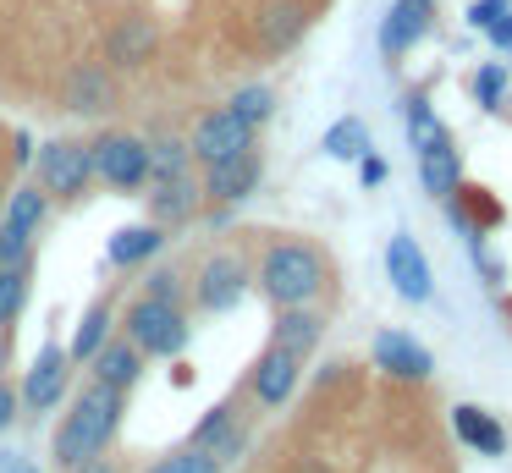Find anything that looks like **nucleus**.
Returning a JSON list of instances; mask_svg holds the SVG:
<instances>
[{
    "mask_svg": "<svg viewBox=\"0 0 512 473\" xmlns=\"http://www.w3.org/2000/svg\"><path fill=\"white\" fill-rule=\"evenodd\" d=\"M12 418H17V391H12L6 380H0V435L12 429Z\"/></svg>",
    "mask_w": 512,
    "mask_h": 473,
    "instance_id": "obj_37",
    "label": "nucleus"
},
{
    "mask_svg": "<svg viewBox=\"0 0 512 473\" xmlns=\"http://www.w3.org/2000/svg\"><path fill=\"white\" fill-rule=\"evenodd\" d=\"M188 446H199V451H210L215 462H232L237 451L248 446V435H243V424H237V407L232 402H221V407H210V413L199 418V429H193V440Z\"/></svg>",
    "mask_w": 512,
    "mask_h": 473,
    "instance_id": "obj_10",
    "label": "nucleus"
},
{
    "mask_svg": "<svg viewBox=\"0 0 512 473\" xmlns=\"http://www.w3.org/2000/svg\"><path fill=\"white\" fill-rule=\"evenodd\" d=\"M127 341L149 358H171V352L188 347V319L177 303H155V297H138L127 308Z\"/></svg>",
    "mask_w": 512,
    "mask_h": 473,
    "instance_id": "obj_3",
    "label": "nucleus"
},
{
    "mask_svg": "<svg viewBox=\"0 0 512 473\" xmlns=\"http://www.w3.org/2000/svg\"><path fill=\"white\" fill-rule=\"evenodd\" d=\"M358 176H364V187L386 182V160H380V154H358Z\"/></svg>",
    "mask_w": 512,
    "mask_h": 473,
    "instance_id": "obj_36",
    "label": "nucleus"
},
{
    "mask_svg": "<svg viewBox=\"0 0 512 473\" xmlns=\"http://www.w3.org/2000/svg\"><path fill=\"white\" fill-rule=\"evenodd\" d=\"M94 165H89V143H50L45 154H39V182H45V193H61V198H78L83 187H89Z\"/></svg>",
    "mask_w": 512,
    "mask_h": 473,
    "instance_id": "obj_7",
    "label": "nucleus"
},
{
    "mask_svg": "<svg viewBox=\"0 0 512 473\" xmlns=\"http://www.w3.org/2000/svg\"><path fill=\"white\" fill-rule=\"evenodd\" d=\"M325 154H331V160H358V154H369V127L358 116L336 121V127L325 132Z\"/></svg>",
    "mask_w": 512,
    "mask_h": 473,
    "instance_id": "obj_24",
    "label": "nucleus"
},
{
    "mask_svg": "<svg viewBox=\"0 0 512 473\" xmlns=\"http://www.w3.org/2000/svg\"><path fill=\"white\" fill-rule=\"evenodd\" d=\"M89 363H94V380L111 385V391H127V385L144 374V352H138L133 341H105Z\"/></svg>",
    "mask_w": 512,
    "mask_h": 473,
    "instance_id": "obj_18",
    "label": "nucleus"
},
{
    "mask_svg": "<svg viewBox=\"0 0 512 473\" xmlns=\"http://www.w3.org/2000/svg\"><path fill=\"white\" fill-rule=\"evenodd\" d=\"M188 149H193V160L221 165V160H232V154L254 149V127H248V121L237 116L232 105H226V110H210V116H204L199 127H193Z\"/></svg>",
    "mask_w": 512,
    "mask_h": 473,
    "instance_id": "obj_5",
    "label": "nucleus"
},
{
    "mask_svg": "<svg viewBox=\"0 0 512 473\" xmlns=\"http://www.w3.org/2000/svg\"><path fill=\"white\" fill-rule=\"evenodd\" d=\"M452 429H457V440H463V446L479 451V457H501V451H507V435H501V424H496L490 413H479L474 402L452 407Z\"/></svg>",
    "mask_w": 512,
    "mask_h": 473,
    "instance_id": "obj_19",
    "label": "nucleus"
},
{
    "mask_svg": "<svg viewBox=\"0 0 512 473\" xmlns=\"http://www.w3.org/2000/svg\"><path fill=\"white\" fill-rule=\"evenodd\" d=\"M144 297H155V303H177V275L171 270H155L149 275V292Z\"/></svg>",
    "mask_w": 512,
    "mask_h": 473,
    "instance_id": "obj_35",
    "label": "nucleus"
},
{
    "mask_svg": "<svg viewBox=\"0 0 512 473\" xmlns=\"http://www.w3.org/2000/svg\"><path fill=\"white\" fill-rule=\"evenodd\" d=\"M485 33H490V39H496V44H501V50H507V44H512V11H501V17H496V22H490V28H485Z\"/></svg>",
    "mask_w": 512,
    "mask_h": 473,
    "instance_id": "obj_38",
    "label": "nucleus"
},
{
    "mask_svg": "<svg viewBox=\"0 0 512 473\" xmlns=\"http://www.w3.org/2000/svg\"><path fill=\"white\" fill-rule=\"evenodd\" d=\"M28 237H34V231L0 226V264H28Z\"/></svg>",
    "mask_w": 512,
    "mask_h": 473,
    "instance_id": "obj_33",
    "label": "nucleus"
},
{
    "mask_svg": "<svg viewBox=\"0 0 512 473\" xmlns=\"http://www.w3.org/2000/svg\"><path fill=\"white\" fill-rule=\"evenodd\" d=\"M67 105L78 110V116L111 105V77H105V66H78V72L67 77Z\"/></svg>",
    "mask_w": 512,
    "mask_h": 473,
    "instance_id": "obj_21",
    "label": "nucleus"
},
{
    "mask_svg": "<svg viewBox=\"0 0 512 473\" xmlns=\"http://www.w3.org/2000/svg\"><path fill=\"white\" fill-rule=\"evenodd\" d=\"M501 88H507V72L501 66H479V77H474V99L485 110H496L501 105Z\"/></svg>",
    "mask_w": 512,
    "mask_h": 473,
    "instance_id": "obj_32",
    "label": "nucleus"
},
{
    "mask_svg": "<svg viewBox=\"0 0 512 473\" xmlns=\"http://www.w3.org/2000/svg\"><path fill=\"white\" fill-rule=\"evenodd\" d=\"M111 325H116V319H111V308H105V303H94L89 314L78 319V336H72V347H67V352H72V363H78V358L89 363L94 352H100L105 341H111Z\"/></svg>",
    "mask_w": 512,
    "mask_h": 473,
    "instance_id": "obj_23",
    "label": "nucleus"
},
{
    "mask_svg": "<svg viewBox=\"0 0 512 473\" xmlns=\"http://www.w3.org/2000/svg\"><path fill=\"white\" fill-rule=\"evenodd\" d=\"M116 424H122V391H111V385L94 380L89 391L72 402V413L61 418V429H56V462H61V468H78L83 457L105 451V440L116 435Z\"/></svg>",
    "mask_w": 512,
    "mask_h": 473,
    "instance_id": "obj_1",
    "label": "nucleus"
},
{
    "mask_svg": "<svg viewBox=\"0 0 512 473\" xmlns=\"http://www.w3.org/2000/svg\"><path fill=\"white\" fill-rule=\"evenodd\" d=\"M501 11H512V0H474V6H468V22H474V28H490Z\"/></svg>",
    "mask_w": 512,
    "mask_h": 473,
    "instance_id": "obj_34",
    "label": "nucleus"
},
{
    "mask_svg": "<svg viewBox=\"0 0 512 473\" xmlns=\"http://www.w3.org/2000/svg\"><path fill=\"white\" fill-rule=\"evenodd\" d=\"M45 220V187H17L12 204L0 209V226H17V231H34Z\"/></svg>",
    "mask_w": 512,
    "mask_h": 473,
    "instance_id": "obj_26",
    "label": "nucleus"
},
{
    "mask_svg": "<svg viewBox=\"0 0 512 473\" xmlns=\"http://www.w3.org/2000/svg\"><path fill=\"white\" fill-rule=\"evenodd\" d=\"M149 473H221V462H215L210 451L188 446V451H177V457H160Z\"/></svg>",
    "mask_w": 512,
    "mask_h": 473,
    "instance_id": "obj_31",
    "label": "nucleus"
},
{
    "mask_svg": "<svg viewBox=\"0 0 512 473\" xmlns=\"http://www.w3.org/2000/svg\"><path fill=\"white\" fill-rule=\"evenodd\" d=\"M408 138H413V149H435V143H446V127H441V116L430 110V99H408Z\"/></svg>",
    "mask_w": 512,
    "mask_h": 473,
    "instance_id": "obj_28",
    "label": "nucleus"
},
{
    "mask_svg": "<svg viewBox=\"0 0 512 473\" xmlns=\"http://www.w3.org/2000/svg\"><path fill=\"white\" fill-rule=\"evenodd\" d=\"M254 187H259V154L254 149L210 165V176H204V193H210L215 204H237V198H248Z\"/></svg>",
    "mask_w": 512,
    "mask_h": 473,
    "instance_id": "obj_13",
    "label": "nucleus"
},
{
    "mask_svg": "<svg viewBox=\"0 0 512 473\" xmlns=\"http://www.w3.org/2000/svg\"><path fill=\"white\" fill-rule=\"evenodd\" d=\"M303 33V11L298 6H270L265 22H259V39L270 44V50H281V44H292Z\"/></svg>",
    "mask_w": 512,
    "mask_h": 473,
    "instance_id": "obj_29",
    "label": "nucleus"
},
{
    "mask_svg": "<svg viewBox=\"0 0 512 473\" xmlns=\"http://www.w3.org/2000/svg\"><path fill=\"white\" fill-rule=\"evenodd\" d=\"M160 226L155 220H138V226H122L116 231L111 242H105V264H111V270H133V264H149L160 253Z\"/></svg>",
    "mask_w": 512,
    "mask_h": 473,
    "instance_id": "obj_16",
    "label": "nucleus"
},
{
    "mask_svg": "<svg viewBox=\"0 0 512 473\" xmlns=\"http://www.w3.org/2000/svg\"><path fill=\"white\" fill-rule=\"evenodd\" d=\"M155 44H160V33L149 17H122L105 33V55H111L116 66H144L149 55H155Z\"/></svg>",
    "mask_w": 512,
    "mask_h": 473,
    "instance_id": "obj_15",
    "label": "nucleus"
},
{
    "mask_svg": "<svg viewBox=\"0 0 512 473\" xmlns=\"http://www.w3.org/2000/svg\"><path fill=\"white\" fill-rule=\"evenodd\" d=\"M276 347H287V352H314L320 347V319L309 314V308H281V319H276Z\"/></svg>",
    "mask_w": 512,
    "mask_h": 473,
    "instance_id": "obj_22",
    "label": "nucleus"
},
{
    "mask_svg": "<svg viewBox=\"0 0 512 473\" xmlns=\"http://www.w3.org/2000/svg\"><path fill=\"white\" fill-rule=\"evenodd\" d=\"M12 154H17V160H28V154H34V138H28V132H17V143H12Z\"/></svg>",
    "mask_w": 512,
    "mask_h": 473,
    "instance_id": "obj_40",
    "label": "nucleus"
},
{
    "mask_svg": "<svg viewBox=\"0 0 512 473\" xmlns=\"http://www.w3.org/2000/svg\"><path fill=\"white\" fill-rule=\"evenodd\" d=\"M419 182L430 198H452L457 182H463V160H457L452 143H435V149L419 154Z\"/></svg>",
    "mask_w": 512,
    "mask_h": 473,
    "instance_id": "obj_20",
    "label": "nucleus"
},
{
    "mask_svg": "<svg viewBox=\"0 0 512 473\" xmlns=\"http://www.w3.org/2000/svg\"><path fill=\"white\" fill-rule=\"evenodd\" d=\"M28 308V264H0V325Z\"/></svg>",
    "mask_w": 512,
    "mask_h": 473,
    "instance_id": "obj_27",
    "label": "nucleus"
},
{
    "mask_svg": "<svg viewBox=\"0 0 512 473\" xmlns=\"http://www.w3.org/2000/svg\"><path fill=\"white\" fill-rule=\"evenodd\" d=\"M430 17H435V0H397L391 17L380 22V50L402 55L408 44H419L424 33H430Z\"/></svg>",
    "mask_w": 512,
    "mask_h": 473,
    "instance_id": "obj_12",
    "label": "nucleus"
},
{
    "mask_svg": "<svg viewBox=\"0 0 512 473\" xmlns=\"http://www.w3.org/2000/svg\"><path fill=\"white\" fill-rule=\"evenodd\" d=\"M193 209H199V187L188 182V171L160 176L155 193H149V215H155V226H177V220H188Z\"/></svg>",
    "mask_w": 512,
    "mask_h": 473,
    "instance_id": "obj_17",
    "label": "nucleus"
},
{
    "mask_svg": "<svg viewBox=\"0 0 512 473\" xmlns=\"http://www.w3.org/2000/svg\"><path fill=\"white\" fill-rule=\"evenodd\" d=\"M375 363L386 374H397V380H430L435 374V358L402 330H380L375 336Z\"/></svg>",
    "mask_w": 512,
    "mask_h": 473,
    "instance_id": "obj_9",
    "label": "nucleus"
},
{
    "mask_svg": "<svg viewBox=\"0 0 512 473\" xmlns=\"http://www.w3.org/2000/svg\"><path fill=\"white\" fill-rule=\"evenodd\" d=\"M144 149H149V182H160V176H182L188 160H193V149L182 138H155V143H144Z\"/></svg>",
    "mask_w": 512,
    "mask_h": 473,
    "instance_id": "obj_25",
    "label": "nucleus"
},
{
    "mask_svg": "<svg viewBox=\"0 0 512 473\" xmlns=\"http://www.w3.org/2000/svg\"><path fill=\"white\" fill-rule=\"evenodd\" d=\"M298 352H287V347H270L265 358L254 363V396L265 407H281L292 396V385H298Z\"/></svg>",
    "mask_w": 512,
    "mask_h": 473,
    "instance_id": "obj_14",
    "label": "nucleus"
},
{
    "mask_svg": "<svg viewBox=\"0 0 512 473\" xmlns=\"http://www.w3.org/2000/svg\"><path fill=\"white\" fill-rule=\"evenodd\" d=\"M0 209H6V193H0Z\"/></svg>",
    "mask_w": 512,
    "mask_h": 473,
    "instance_id": "obj_43",
    "label": "nucleus"
},
{
    "mask_svg": "<svg viewBox=\"0 0 512 473\" xmlns=\"http://www.w3.org/2000/svg\"><path fill=\"white\" fill-rule=\"evenodd\" d=\"M232 110L248 121V127H259V121H270V110H276V94H270L265 83H248L232 94Z\"/></svg>",
    "mask_w": 512,
    "mask_h": 473,
    "instance_id": "obj_30",
    "label": "nucleus"
},
{
    "mask_svg": "<svg viewBox=\"0 0 512 473\" xmlns=\"http://www.w3.org/2000/svg\"><path fill=\"white\" fill-rule=\"evenodd\" d=\"M67 380H72V352L61 347V341H50V347H39V358L28 363V374H23V402L34 407V413H45V407L61 402Z\"/></svg>",
    "mask_w": 512,
    "mask_h": 473,
    "instance_id": "obj_6",
    "label": "nucleus"
},
{
    "mask_svg": "<svg viewBox=\"0 0 512 473\" xmlns=\"http://www.w3.org/2000/svg\"><path fill=\"white\" fill-rule=\"evenodd\" d=\"M89 165H94V176L111 182V187H144L149 182V149L133 132H105V138H94Z\"/></svg>",
    "mask_w": 512,
    "mask_h": 473,
    "instance_id": "obj_4",
    "label": "nucleus"
},
{
    "mask_svg": "<svg viewBox=\"0 0 512 473\" xmlns=\"http://www.w3.org/2000/svg\"><path fill=\"white\" fill-rule=\"evenodd\" d=\"M0 473H34V468H17L12 457H0Z\"/></svg>",
    "mask_w": 512,
    "mask_h": 473,
    "instance_id": "obj_42",
    "label": "nucleus"
},
{
    "mask_svg": "<svg viewBox=\"0 0 512 473\" xmlns=\"http://www.w3.org/2000/svg\"><path fill=\"white\" fill-rule=\"evenodd\" d=\"M386 275L408 303H424V297H430V259L419 253V242H413L408 231H397V237L386 242Z\"/></svg>",
    "mask_w": 512,
    "mask_h": 473,
    "instance_id": "obj_8",
    "label": "nucleus"
},
{
    "mask_svg": "<svg viewBox=\"0 0 512 473\" xmlns=\"http://www.w3.org/2000/svg\"><path fill=\"white\" fill-rule=\"evenodd\" d=\"M6 358H12V341H6V330H0V369H6Z\"/></svg>",
    "mask_w": 512,
    "mask_h": 473,
    "instance_id": "obj_41",
    "label": "nucleus"
},
{
    "mask_svg": "<svg viewBox=\"0 0 512 473\" xmlns=\"http://www.w3.org/2000/svg\"><path fill=\"white\" fill-rule=\"evenodd\" d=\"M248 292V275L237 259H210L199 270V308H210V314H226V308H237Z\"/></svg>",
    "mask_w": 512,
    "mask_h": 473,
    "instance_id": "obj_11",
    "label": "nucleus"
},
{
    "mask_svg": "<svg viewBox=\"0 0 512 473\" xmlns=\"http://www.w3.org/2000/svg\"><path fill=\"white\" fill-rule=\"evenodd\" d=\"M259 286L270 292V303L298 308V303H309V297L325 286V259L309 248V242H281V248L265 253Z\"/></svg>",
    "mask_w": 512,
    "mask_h": 473,
    "instance_id": "obj_2",
    "label": "nucleus"
},
{
    "mask_svg": "<svg viewBox=\"0 0 512 473\" xmlns=\"http://www.w3.org/2000/svg\"><path fill=\"white\" fill-rule=\"evenodd\" d=\"M72 473H116V462H105L100 451H94V457H83V462H78V468H72Z\"/></svg>",
    "mask_w": 512,
    "mask_h": 473,
    "instance_id": "obj_39",
    "label": "nucleus"
}]
</instances>
